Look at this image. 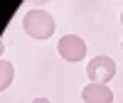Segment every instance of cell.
<instances>
[{"mask_svg":"<svg viewBox=\"0 0 123 103\" xmlns=\"http://www.w3.org/2000/svg\"><path fill=\"white\" fill-rule=\"evenodd\" d=\"M89 84H108L116 76V61L111 57H94L86 66Z\"/></svg>","mask_w":123,"mask_h":103,"instance_id":"2","label":"cell"},{"mask_svg":"<svg viewBox=\"0 0 123 103\" xmlns=\"http://www.w3.org/2000/svg\"><path fill=\"white\" fill-rule=\"evenodd\" d=\"M81 98L86 103H113V91L106 84H89L81 91Z\"/></svg>","mask_w":123,"mask_h":103,"instance_id":"4","label":"cell"},{"mask_svg":"<svg viewBox=\"0 0 123 103\" xmlns=\"http://www.w3.org/2000/svg\"><path fill=\"white\" fill-rule=\"evenodd\" d=\"M15 79V66L10 61H0V91H5Z\"/></svg>","mask_w":123,"mask_h":103,"instance_id":"5","label":"cell"},{"mask_svg":"<svg viewBox=\"0 0 123 103\" xmlns=\"http://www.w3.org/2000/svg\"><path fill=\"white\" fill-rule=\"evenodd\" d=\"M57 49H59L62 59H67V61H81L86 57V42L76 34H64L59 39Z\"/></svg>","mask_w":123,"mask_h":103,"instance_id":"3","label":"cell"},{"mask_svg":"<svg viewBox=\"0 0 123 103\" xmlns=\"http://www.w3.org/2000/svg\"><path fill=\"white\" fill-rule=\"evenodd\" d=\"M121 25H123V12H121Z\"/></svg>","mask_w":123,"mask_h":103,"instance_id":"8","label":"cell"},{"mask_svg":"<svg viewBox=\"0 0 123 103\" xmlns=\"http://www.w3.org/2000/svg\"><path fill=\"white\" fill-rule=\"evenodd\" d=\"M22 27H25V32L30 37H35V39H47V37H52L54 34V17L47 12V10H30V12L25 15L22 20Z\"/></svg>","mask_w":123,"mask_h":103,"instance_id":"1","label":"cell"},{"mask_svg":"<svg viewBox=\"0 0 123 103\" xmlns=\"http://www.w3.org/2000/svg\"><path fill=\"white\" fill-rule=\"evenodd\" d=\"M32 103H52V101H47V98H35Z\"/></svg>","mask_w":123,"mask_h":103,"instance_id":"6","label":"cell"},{"mask_svg":"<svg viewBox=\"0 0 123 103\" xmlns=\"http://www.w3.org/2000/svg\"><path fill=\"white\" fill-rule=\"evenodd\" d=\"M3 49H5V44H3V39H0V54H3Z\"/></svg>","mask_w":123,"mask_h":103,"instance_id":"7","label":"cell"}]
</instances>
